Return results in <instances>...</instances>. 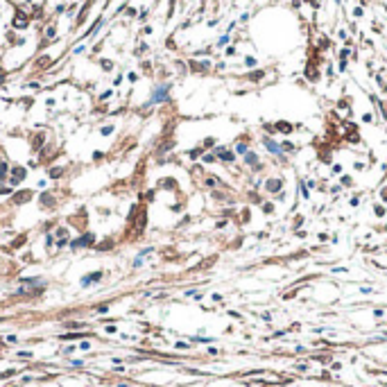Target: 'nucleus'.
Instances as JSON below:
<instances>
[{
    "mask_svg": "<svg viewBox=\"0 0 387 387\" xmlns=\"http://www.w3.org/2000/svg\"><path fill=\"white\" fill-rule=\"evenodd\" d=\"M281 190H285V177L283 175H272V177H267L263 181V192L265 195L274 197L276 192H281Z\"/></svg>",
    "mask_w": 387,
    "mask_h": 387,
    "instance_id": "obj_1",
    "label": "nucleus"
},
{
    "mask_svg": "<svg viewBox=\"0 0 387 387\" xmlns=\"http://www.w3.org/2000/svg\"><path fill=\"white\" fill-rule=\"evenodd\" d=\"M233 222H236L238 227H247L249 222H251V206H249V204H242V206H240Z\"/></svg>",
    "mask_w": 387,
    "mask_h": 387,
    "instance_id": "obj_2",
    "label": "nucleus"
},
{
    "mask_svg": "<svg viewBox=\"0 0 387 387\" xmlns=\"http://www.w3.org/2000/svg\"><path fill=\"white\" fill-rule=\"evenodd\" d=\"M301 125H294V122H290V120H276L274 122V129L276 134H283V136H290V134H294Z\"/></svg>",
    "mask_w": 387,
    "mask_h": 387,
    "instance_id": "obj_3",
    "label": "nucleus"
},
{
    "mask_svg": "<svg viewBox=\"0 0 387 387\" xmlns=\"http://www.w3.org/2000/svg\"><path fill=\"white\" fill-rule=\"evenodd\" d=\"M249 150H251V147H249V138H247V136H245V138L240 136V138L233 143V152L238 154V156H245V154H247Z\"/></svg>",
    "mask_w": 387,
    "mask_h": 387,
    "instance_id": "obj_4",
    "label": "nucleus"
},
{
    "mask_svg": "<svg viewBox=\"0 0 387 387\" xmlns=\"http://www.w3.org/2000/svg\"><path fill=\"white\" fill-rule=\"evenodd\" d=\"M297 190H299V195H301V199H306V201L310 199V188L306 186V179L299 177V175H297Z\"/></svg>",
    "mask_w": 387,
    "mask_h": 387,
    "instance_id": "obj_5",
    "label": "nucleus"
},
{
    "mask_svg": "<svg viewBox=\"0 0 387 387\" xmlns=\"http://www.w3.org/2000/svg\"><path fill=\"white\" fill-rule=\"evenodd\" d=\"M258 208H260V213H263V215L272 217L274 213H276V201H272V199H265V201H263V204H260Z\"/></svg>",
    "mask_w": 387,
    "mask_h": 387,
    "instance_id": "obj_6",
    "label": "nucleus"
},
{
    "mask_svg": "<svg viewBox=\"0 0 387 387\" xmlns=\"http://www.w3.org/2000/svg\"><path fill=\"white\" fill-rule=\"evenodd\" d=\"M306 224V215L303 213H294V217H292V224H290V233H294V231H299Z\"/></svg>",
    "mask_w": 387,
    "mask_h": 387,
    "instance_id": "obj_7",
    "label": "nucleus"
},
{
    "mask_svg": "<svg viewBox=\"0 0 387 387\" xmlns=\"http://www.w3.org/2000/svg\"><path fill=\"white\" fill-rule=\"evenodd\" d=\"M337 183H340V186H342L344 190H349V188L353 190V188H355V179H353V175H349V172H344V175L340 177V181H337Z\"/></svg>",
    "mask_w": 387,
    "mask_h": 387,
    "instance_id": "obj_8",
    "label": "nucleus"
},
{
    "mask_svg": "<svg viewBox=\"0 0 387 387\" xmlns=\"http://www.w3.org/2000/svg\"><path fill=\"white\" fill-rule=\"evenodd\" d=\"M371 211H374V215H376V217H380V220L387 217V206L380 204V201H374V204H371Z\"/></svg>",
    "mask_w": 387,
    "mask_h": 387,
    "instance_id": "obj_9",
    "label": "nucleus"
},
{
    "mask_svg": "<svg viewBox=\"0 0 387 387\" xmlns=\"http://www.w3.org/2000/svg\"><path fill=\"white\" fill-rule=\"evenodd\" d=\"M362 195H364V192H362V190H358V192H353V195H351V199H349V206H351V208H358V206H360V204H362Z\"/></svg>",
    "mask_w": 387,
    "mask_h": 387,
    "instance_id": "obj_10",
    "label": "nucleus"
},
{
    "mask_svg": "<svg viewBox=\"0 0 387 387\" xmlns=\"http://www.w3.org/2000/svg\"><path fill=\"white\" fill-rule=\"evenodd\" d=\"M215 145H217V138H215V136H208V138H204V140H201V145H199V147L206 152V150H215Z\"/></svg>",
    "mask_w": 387,
    "mask_h": 387,
    "instance_id": "obj_11",
    "label": "nucleus"
},
{
    "mask_svg": "<svg viewBox=\"0 0 387 387\" xmlns=\"http://www.w3.org/2000/svg\"><path fill=\"white\" fill-rule=\"evenodd\" d=\"M344 175V165L342 163H331V177H342Z\"/></svg>",
    "mask_w": 387,
    "mask_h": 387,
    "instance_id": "obj_12",
    "label": "nucleus"
},
{
    "mask_svg": "<svg viewBox=\"0 0 387 387\" xmlns=\"http://www.w3.org/2000/svg\"><path fill=\"white\" fill-rule=\"evenodd\" d=\"M263 77H265V70H254V73L245 75V79H249V82H260Z\"/></svg>",
    "mask_w": 387,
    "mask_h": 387,
    "instance_id": "obj_13",
    "label": "nucleus"
},
{
    "mask_svg": "<svg viewBox=\"0 0 387 387\" xmlns=\"http://www.w3.org/2000/svg\"><path fill=\"white\" fill-rule=\"evenodd\" d=\"M199 161L204 163V165H211V163H217V156H215L213 152H204V156H201Z\"/></svg>",
    "mask_w": 387,
    "mask_h": 387,
    "instance_id": "obj_14",
    "label": "nucleus"
},
{
    "mask_svg": "<svg viewBox=\"0 0 387 387\" xmlns=\"http://www.w3.org/2000/svg\"><path fill=\"white\" fill-rule=\"evenodd\" d=\"M378 201H380V204H385V206H387V183H385V186H380V188H378Z\"/></svg>",
    "mask_w": 387,
    "mask_h": 387,
    "instance_id": "obj_15",
    "label": "nucleus"
},
{
    "mask_svg": "<svg viewBox=\"0 0 387 387\" xmlns=\"http://www.w3.org/2000/svg\"><path fill=\"white\" fill-rule=\"evenodd\" d=\"M272 201H276V204H283V201H288V190H281V192H276V195L272 197Z\"/></svg>",
    "mask_w": 387,
    "mask_h": 387,
    "instance_id": "obj_16",
    "label": "nucleus"
},
{
    "mask_svg": "<svg viewBox=\"0 0 387 387\" xmlns=\"http://www.w3.org/2000/svg\"><path fill=\"white\" fill-rule=\"evenodd\" d=\"M342 190H344V188L340 186V183H333V186H328V195H331V197H337Z\"/></svg>",
    "mask_w": 387,
    "mask_h": 387,
    "instance_id": "obj_17",
    "label": "nucleus"
},
{
    "mask_svg": "<svg viewBox=\"0 0 387 387\" xmlns=\"http://www.w3.org/2000/svg\"><path fill=\"white\" fill-rule=\"evenodd\" d=\"M251 236H254V238L258 240V242H260V240H267V238H269V231H267V229H263V231H256V233H251Z\"/></svg>",
    "mask_w": 387,
    "mask_h": 387,
    "instance_id": "obj_18",
    "label": "nucleus"
},
{
    "mask_svg": "<svg viewBox=\"0 0 387 387\" xmlns=\"http://www.w3.org/2000/svg\"><path fill=\"white\" fill-rule=\"evenodd\" d=\"M317 242H319V245H324V242H331V233H326V231H322V233H317Z\"/></svg>",
    "mask_w": 387,
    "mask_h": 387,
    "instance_id": "obj_19",
    "label": "nucleus"
},
{
    "mask_svg": "<svg viewBox=\"0 0 387 387\" xmlns=\"http://www.w3.org/2000/svg\"><path fill=\"white\" fill-rule=\"evenodd\" d=\"M362 251H364V254H376V251H380V247L378 245H364Z\"/></svg>",
    "mask_w": 387,
    "mask_h": 387,
    "instance_id": "obj_20",
    "label": "nucleus"
},
{
    "mask_svg": "<svg viewBox=\"0 0 387 387\" xmlns=\"http://www.w3.org/2000/svg\"><path fill=\"white\" fill-rule=\"evenodd\" d=\"M292 236H294V238H299V240H306V238H308V236H310V233H308V231H306V229H299V231H294V233H292Z\"/></svg>",
    "mask_w": 387,
    "mask_h": 387,
    "instance_id": "obj_21",
    "label": "nucleus"
},
{
    "mask_svg": "<svg viewBox=\"0 0 387 387\" xmlns=\"http://www.w3.org/2000/svg\"><path fill=\"white\" fill-rule=\"evenodd\" d=\"M353 170H355V172H364V170H367V163H362V161H353Z\"/></svg>",
    "mask_w": 387,
    "mask_h": 387,
    "instance_id": "obj_22",
    "label": "nucleus"
},
{
    "mask_svg": "<svg viewBox=\"0 0 387 387\" xmlns=\"http://www.w3.org/2000/svg\"><path fill=\"white\" fill-rule=\"evenodd\" d=\"M227 227H229V220H227V217H224V220H217V222H215V229H217V231L227 229Z\"/></svg>",
    "mask_w": 387,
    "mask_h": 387,
    "instance_id": "obj_23",
    "label": "nucleus"
},
{
    "mask_svg": "<svg viewBox=\"0 0 387 387\" xmlns=\"http://www.w3.org/2000/svg\"><path fill=\"white\" fill-rule=\"evenodd\" d=\"M360 120H362L364 125H371V122H374V115H371L369 111H367V113H362V118H360Z\"/></svg>",
    "mask_w": 387,
    "mask_h": 387,
    "instance_id": "obj_24",
    "label": "nucleus"
},
{
    "mask_svg": "<svg viewBox=\"0 0 387 387\" xmlns=\"http://www.w3.org/2000/svg\"><path fill=\"white\" fill-rule=\"evenodd\" d=\"M331 272L333 274H346V272H351L349 267H331Z\"/></svg>",
    "mask_w": 387,
    "mask_h": 387,
    "instance_id": "obj_25",
    "label": "nucleus"
},
{
    "mask_svg": "<svg viewBox=\"0 0 387 387\" xmlns=\"http://www.w3.org/2000/svg\"><path fill=\"white\" fill-rule=\"evenodd\" d=\"M245 66H247V68H254V66H256V57H245Z\"/></svg>",
    "mask_w": 387,
    "mask_h": 387,
    "instance_id": "obj_26",
    "label": "nucleus"
},
{
    "mask_svg": "<svg viewBox=\"0 0 387 387\" xmlns=\"http://www.w3.org/2000/svg\"><path fill=\"white\" fill-rule=\"evenodd\" d=\"M374 317H376V319L385 317V308H374Z\"/></svg>",
    "mask_w": 387,
    "mask_h": 387,
    "instance_id": "obj_27",
    "label": "nucleus"
},
{
    "mask_svg": "<svg viewBox=\"0 0 387 387\" xmlns=\"http://www.w3.org/2000/svg\"><path fill=\"white\" fill-rule=\"evenodd\" d=\"M227 43H229V34H224V36H220V41H217V45H220V48H224Z\"/></svg>",
    "mask_w": 387,
    "mask_h": 387,
    "instance_id": "obj_28",
    "label": "nucleus"
},
{
    "mask_svg": "<svg viewBox=\"0 0 387 387\" xmlns=\"http://www.w3.org/2000/svg\"><path fill=\"white\" fill-rule=\"evenodd\" d=\"M294 371H308V364L301 362V364H294Z\"/></svg>",
    "mask_w": 387,
    "mask_h": 387,
    "instance_id": "obj_29",
    "label": "nucleus"
},
{
    "mask_svg": "<svg viewBox=\"0 0 387 387\" xmlns=\"http://www.w3.org/2000/svg\"><path fill=\"white\" fill-rule=\"evenodd\" d=\"M260 319H263V322H272V315H269V313H263V315H260Z\"/></svg>",
    "mask_w": 387,
    "mask_h": 387,
    "instance_id": "obj_30",
    "label": "nucleus"
},
{
    "mask_svg": "<svg viewBox=\"0 0 387 387\" xmlns=\"http://www.w3.org/2000/svg\"><path fill=\"white\" fill-rule=\"evenodd\" d=\"M337 242H340V236L333 233V236H331V245H337Z\"/></svg>",
    "mask_w": 387,
    "mask_h": 387,
    "instance_id": "obj_31",
    "label": "nucleus"
},
{
    "mask_svg": "<svg viewBox=\"0 0 387 387\" xmlns=\"http://www.w3.org/2000/svg\"><path fill=\"white\" fill-rule=\"evenodd\" d=\"M385 183H387V170H385V175H383V179L378 181V188H380V186H385Z\"/></svg>",
    "mask_w": 387,
    "mask_h": 387,
    "instance_id": "obj_32",
    "label": "nucleus"
},
{
    "mask_svg": "<svg viewBox=\"0 0 387 387\" xmlns=\"http://www.w3.org/2000/svg\"><path fill=\"white\" fill-rule=\"evenodd\" d=\"M229 315H231V317H236V319H242V315L236 313V310H229Z\"/></svg>",
    "mask_w": 387,
    "mask_h": 387,
    "instance_id": "obj_33",
    "label": "nucleus"
},
{
    "mask_svg": "<svg viewBox=\"0 0 387 387\" xmlns=\"http://www.w3.org/2000/svg\"><path fill=\"white\" fill-rule=\"evenodd\" d=\"M360 292H362V294H371L374 290H371V288H360Z\"/></svg>",
    "mask_w": 387,
    "mask_h": 387,
    "instance_id": "obj_34",
    "label": "nucleus"
},
{
    "mask_svg": "<svg viewBox=\"0 0 387 387\" xmlns=\"http://www.w3.org/2000/svg\"><path fill=\"white\" fill-rule=\"evenodd\" d=\"M306 3H308V5H310V7H315V9L319 7V3H317V0H306Z\"/></svg>",
    "mask_w": 387,
    "mask_h": 387,
    "instance_id": "obj_35",
    "label": "nucleus"
},
{
    "mask_svg": "<svg viewBox=\"0 0 387 387\" xmlns=\"http://www.w3.org/2000/svg\"><path fill=\"white\" fill-rule=\"evenodd\" d=\"M340 70H346V59H340Z\"/></svg>",
    "mask_w": 387,
    "mask_h": 387,
    "instance_id": "obj_36",
    "label": "nucleus"
},
{
    "mask_svg": "<svg viewBox=\"0 0 387 387\" xmlns=\"http://www.w3.org/2000/svg\"><path fill=\"white\" fill-rule=\"evenodd\" d=\"M260 387H272V385H269V383H263V385H260Z\"/></svg>",
    "mask_w": 387,
    "mask_h": 387,
    "instance_id": "obj_37",
    "label": "nucleus"
},
{
    "mask_svg": "<svg viewBox=\"0 0 387 387\" xmlns=\"http://www.w3.org/2000/svg\"><path fill=\"white\" fill-rule=\"evenodd\" d=\"M385 247H387V240H385Z\"/></svg>",
    "mask_w": 387,
    "mask_h": 387,
    "instance_id": "obj_38",
    "label": "nucleus"
}]
</instances>
